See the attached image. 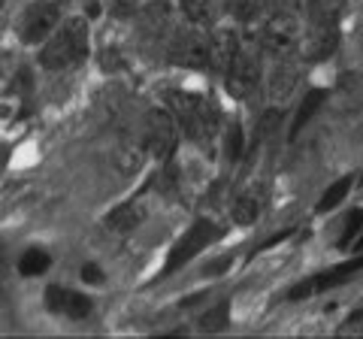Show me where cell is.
Instances as JSON below:
<instances>
[{
  "instance_id": "obj_1",
  "label": "cell",
  "mask_w": 363,
  "mask_h": 339,
  "mask_svg": "<svg viewBox=\"0 0 363 339\" xmlns=\"http://www.w3.org/2000/svg\"><path fill=\"white\" fill-rule=\"evenodd\" d=\"M345 13V0H306V61L330 58L339 46V18Z\"/></svg>"
},
{
  "instance_id": "obj_2",
  "label": "cell",
  "mask_w": 363,
  "mask_h": 339,
  "mask_svg": "<svg viewBox=\"0 0 363 339\" xmlns=\"http://www.w3.org/2000/svg\"><path fill=\"white\" fill-rule=\"evenodd\" d=\"M88 40H91V30H88V18H64L55 33L45 40V46L40 52V64L45 70L58 73V70H70L79 61L88 55Z\"/></svg>"
},
{
  "instance_id": "obj_3",
  "label": "cell",
  "mask_w": 363,
  "mask_h": 339,
  "mask_svg": "<svg viewBox=\"0 0 363 339\" xmlns=\"http://www.w3.org/2000/svg\"><path fill=\"white\" fill-rule=\"evenodd\" d=\"M167 106L173 109V116L179 121V128L188 133L194 143H212L218 133V106L212 104L206 94H194V91H169L167 94Z\"/></svg>"
},
{
  "instance_id": "obj_4",
  "label": "cell",
  "mask_w": 363,
  "mask_h": 339,
  "mask_svg": "<svg viewBox=\"0 0 363 339\" xmlns=\"http://www.w3.org/2000/svg\"><path fill=\"white\" fill-rule=\"evenodd\" d=\"M260 40H264V52L269 58H297L300 49V16L294 4L288 0H279L272 6V13L264 21V30H260Z\"/></svg>"
},
{
  "instance_id": "obj_5",
  "label": "cell",
  "mask_w": 363,
  "mask_h": 339,
  "mask_svg": "<svg viewBox=\"0 0 363 339\" xmlns=\"http://www.w3.org/2000/svg\"><path fill=\"white\" fill-rule=\"evenodd\" d=\"M167 49H169V61L179 67H188V70L212 67V37L206 33V28L191 25L188 30H179Z\"/></svg>"
},
{
  "instance_id": "obj_6",
  "label": "cell",
  "mask_w": 363,
  "mask_h": 339,
  "mask_svg": "<svg viewBox=\"0 0 363 339\" xmlns=\"http://www.w3.org/2000/svg\"><path fill=\"white\" fill-rule=\"evenodd\" d=\"M143 143L155 161H169L173 157V152L179 149V121L173 109H152L145 116Z\"/></svg>"
},
{
  "instance_id": "obj_7",
  "label": "cell",
  "mask_w": 363,
  "mask_h": 339,
  "mask_svg": "<svg viewBox=\"0 0 363 339\" xmlns=\"http://www.w3.org/2000/svg\"><path fill=\"white\" fill-rule=\"evenodd\" d=\"M61 13H64V0H37V4H30L18 21V37L28 46H37V43L49 40L55 28H58Z\"/></svg>"
},
{
  "instance_id": "obj_8",
  "label": "cell",
  "mask_w": 363,
  "mask_h": 339,
  "mask_svg": "<svg viewBox=\"0 0 363 339\" xmlns=\"http://www.w3.org/2000/svg\"><path fill=\"white\" fill-rule=\"evenodd\" d=\"M257 76H260V52L255 46H240L233 64L227 67V91L240 100L248 97L257 85Z\"/></svg>"
},
{
  "instance_id": "obj_9",
  "label": "cell",
  "mask_w": 363,
  "mask_h": 339,
  "mask_svg": "<svg viewBox=\"0 0 363 339\" xmlns=\"http://www.w3.org/2000/svg\"><path fill=\"white\" fill-rule=\"evenodd\" d=\"M212 240H218V228H215L212 221H197L194 228H191V230L173 245V252H169V257H167V267H164V276L176 273L179 267H185L191 257H197Z\"/></svg>"
},
{
  "instance_id": "obj_10",
  "label": "cell",
  "mask_w": 363,
  "mask_h": 339,
  "mask_svg": "<svg viewBox=\"0 0 363 339\" xmlns=\"http://www.w3.org/2000/svg\"><path fill=\"white\" fill-rule=\"evenodd\" d=\"M360 269H363V257H354V261H348V264H342V267H333V269H327V273H321V276H312V279L300 282V285L294 288V291L288 294V297H291V300L312 297V294H318V291L333 288V285H339V282L351 279L354 273H360Z\"/></svg>"
},
{
  "instance_id": "obj_11",
  "label": "cell",
  "mask_w": 363,
  "mask_h": 339,
  "mask_svg": "<svg viewBox=\"0 0 363 339\" xmlns=\"http://www.w3.org/2000/svg\"><path fill=\"white\" fill-rule=\"evenodd\" d=\"M45 306H49L55 315H64V318H88L91 315V300L85 294H79L73 288H61V285H52L45 291Z\"/></svg>"
},
{
  "instance_id": "obj_12",
  "label": "cell",
  "mask_w": 363,
  "mask_h": 339,
  "mask_svg": "<svg viewBox=\"0 0 363 339\" xmlns=\"http://www.w3.org/2000/svg\"><path fill=\"white\" fill-rule=\"evenodd\" d=\"M297 85V58H272V70L267 76L269 97H288Z\"/></svg>"
},
{
  "instance_id": "obj_13",
  "label": "cell",
  "mask_w": 363,
  "mask_h": 339,
  "mask_svg": "<svg viewBox=\"0 0 363 339\" xmlns=\"http://www.w3.org/2000/svg\"><path fill=\"white\" fill-rule=\"evenodd\" d=\"M240 37H236L233 30H215V37H212V67L215 70H221V73H227V67L233 64V58H236V52H240Z\"/></svg>"
},
{
  "instance_id": "obj_14",
  "label": "cell",
  "mask_w": 363,
  "mask_h": 339,
  "mask_svg": "<svg viewBox=\"0 0 363 339\" xmlns=\"http://www.w3.org/2000/svg\"><path fill=\"white\" fill-rule=\"evenodd\" d=\"M143 218H145V206H143V194H140L136 200H128V203H121V206L112 209L106 216V224L112 230H133Z\"/></svg>"
},
{
  "instance_id": "obj_15",
  "label": "cell",
  "mask_w": 363,
  "mask_h": 339,
  "mask_svg": "<svg viewBox=\"0 0 363 339\" xmlns=\"http://www.w3.org/2000/svg\"><path fill=\"white\" fill-rule=\"evenodd\" d=\"M182 13L191 25L197 28H212L215 21V0H182Z\"/></svg>"
},
{
  "instance_id": "obj_16",
  "label": "cell",
  "mask_w": 363,
  "mask_h": 339,
  "mask_svg": "<svg viewBox=\"0 0 363 339\" xmlns=\"http://www.w3.org/2000/svg\"><path fill=\"white\" fill-rule=\"evenodd\" d=\"M321 104H324V91H321V88H312V91L303 97L300 109H297V118H294V124H291V137H297V133L306 128V124L312 121V116H315L318 109H321Z\"/></svg>"
},
{
  "instance_id": "obj_17",
  "label": "cell",
  "mask_w": 363,
  "mask_h": 339,
  "mask_svg": "<svg viewBox=\"0 0 363 339\" xmlns=\"http://www.w3.org/2000/svg\"><path fill=\"white\" fill-rule=\"evenodd\" d=\"M49 267H52V257H49V252H43V248H28V252L18 257L21 276H43Z\"/></svg>"
},
{
  "instance_id": "obj_18",
  "label": "cell",
  "mask_w": 363,
  "mask_h": 339,
  "mask_svg": "<svg viewBox=\"0 0 363 339\" xmlns=\"http://www.w3.org/2000/svg\"><path fill=\"white\" fill-rule=\"evenodd\" d=\"M351 182H354V179H351V176H342V179H339V182H333L330 188H327V194H324L321 200H318V212L336 209L339 203L345 200V194H348V191H351Z\"/></svg>"
},
{
  "instance_id": "obj_19",
  "label": "cell",
  "mask_w": 363,
  "mask_h": 339,
  "mask_svg": "<svg viewBox=\"0 0 363 339\" xmlns=\"http://www.w3.org/2000/svg\"><path fill=\"white\" fill-rule=\"evenodd\" d=\"M257 212H260V200L255 194H242L240 200H236V206H233V216L240 224H252L257 218Z\"/></svg>"
},
{
  "instance_id": "obj_20",
  "label": "cell",
  "mask_w": 363,
  "mask_h": 339,
  "mask_svg": "<svg viewBox=\"0 0 363 339\" xmlns=\"http://www.w3.org/2000/svg\"><path fill=\"white\" fill-rule=\"evenodd\" d=\"M242 124L240 121H230V128H227V133H224V152H227V157L230 161H236V157L242 155Z\"/></svg>"
},
{
  "instance_id": "obj_21",
  "label": "cell",
  "mask_w": 363,
  "mask_h": 339,
  "mask_svg": "<svg viewBox=\"0 0 363 339\" xmlns=\"http://www.w3.org/2000/svg\"><path fill=\"white\" fill-rule=\"evenodd\" d=\"M200 327L206 333H218V330H224L227 327V306H215L212 312H206L200 318Z\"/></svg>"
},
{
  "instance_id": "obj_22",
  "label": "cell",
  "mask_w": 363,
  "mask_h": 339,
  "mask_svg": "<svg viewBox=\"0 0 363 339\" xmlns=\"http://www.w3.org/2000/svg\"><path fill=\"white\" fill-rule=\"evenodd\" d=\"M360 228H363V209H354L351 212V218H348V224H345L342 236H339V248H348L351 243H354V236L360 233Z\"/></svg>"
},
{
  "instance_id": "obj_23",
  "label": "cell",
  "mask_w": 363,
  "mask_h": 339,
  "mask_svg": "<svg viewBox=\"0 0 363 339\" xmlns=\"http://www.w3.org/2000/svg\"><path fill=\"white\" fill-rule=\"evenodd\" d=\"M106 276H104V269H100L97 264H85L82 267V282H85V285H100Z\"/></svg>"
},
{
  "instance_id": "obj_24",
  "label": "cell",
  "mask_w": 363,
  "mask_h": 339,
  "mask_svg": "<svg viewBox=\"0 0 363 339\" xmlns=\"http://www.w3.org/2000/svg\"><path fill=\"white\" fill-rule=\"evenodd\" d=\"M294 230H281V233H272L269 236V240H264V243H260L257 248H255V255H260V252H267V248H272V245H279L281 240H288V236H291Z\"/></svg>"
},
{
  "instance_id": "obj_25",
  "label": "cell",
  "mask_w": 363,
  "mask_h": 339,
  "mask_svg": "<svg viewBox=\"0 0 363 339\" xmlns=\"http://www.w3.org/2000/svg\"><path fill=\"white\" fill-rule=\"evenodd\" d=\"M130 6H133V0H116V13H130Z\"/></svg>"
},
{
  "instance_id": "obj_26",
  "label": "cell",
  "mask_w": 363,
  "mask_h": 339,
  "mask_svg": "<svg viewBox=\"0 0 363 339\" xmlns=\"http://www.w3.org/2000/svg\"><path fill=\"white\" fill-rule=\"evenodd\" d=\"M354 248H357V252H363V236H360V240H357V245H354Z\"/></svg>"
},
{
  "instance_id": "obj_27",
  "label": "cell",
  "mask_w": 363,
  "mask_h": 339,
  "mask_svg": "<svg viewBox=\"0 0 363 339\" xmlns=\"http://www.w3.org/2000/svg\"><path fill=\"white\" fill-rule=\"evenodd\" d=\"M0 4H4V0H0Z\"/></svg>"
}]
</instances>
